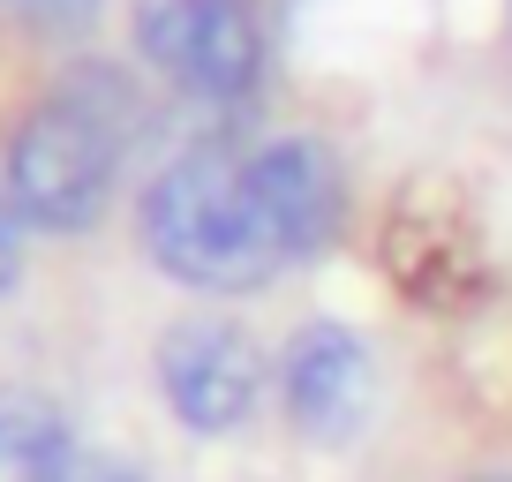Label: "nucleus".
Segmentation results:
<instances>
[{
	"label": "nucleus",
	"instance_id": "obj_3",
	"mask_svg": "<svg viewBox=\"0 0 512 482\" xmlns=\"http://www.w3.org/2000/svg\"><path fill=\"white\" fill-rule=\"evenodd\" d=\"M136 53L196 106H241L264 83L272 38L256 0H136Z\"/></svg>",
	"mask_w": 512,
	"mask_h": 482
},
{
	"label": "nucleus",
	"instance_id": "obj_8",
	"mask_svg": "<svg viewBox=\"0 0 512 482\" xmlns=\"http://www.w3.org/2000/svg\"><path fill=\"white\" fill-rule=\"evenodd\" d=\"M106 0H0V16H16L23 31H46V38H83L98 23Z\"/></svg>",
	"mask_w": 512,
	"mask_h": 482
},
{
	"label": "nucleus",
	"instance_id": "obj_2",
	"mask_svg": "<svg viewBox=\"0 0 512 482\" xmlns=\"http://www.w3.org/2000/svg\"><path fill=\"white\" fill-rule=\"evenodd\" d=\"M144 249L166 279L196 294H256L272 287V272H287L249 196V166L219 144H196L159 166V181L144 189Z\"/></svg>",
	"mask_w": 512,
	"mask_h": 482
},
{
	"label": "nucleus",
	"instance_id": "obj_9",
	"mask_svg": "<svg viewBox=\"0 0 512 482\" xmlns=\"http://www.w3.org/2000/svg\"><path fill=\"white\" fill-rule=\"evenodd\" d=\"M16 279H23V211L8 196V181H0V302H8Z\"/></svg>",
	"mask_w": 512,
	"mask_h": 482
},
{
	"label": "nucleus",
	"instance_id": "obj_12",
	"mask_svg": "<svg viewBox=\"0 0 512 482\" xmlns=\"http://www.w3.org/2000/svg\"><path fill=\"white\" fill-rule=\"evenodd\" d=\"M505 8H512V0H505Z\"/></svg>",
	"mask_w": 512,
	"mask_h": 482
},
{
	"label": "nucleus",
	"instance_id": "obj_1",
	"mask_svg": "<svg viewBox=\"0 0 512 482\" xmlns=\"http://www.w3.org/2000/svg\"><path fill=\"white\" fill-rule=\"evenodd\" d=\"M151 106L144 91L106 61H76L8 136V159H0V181L16 196L23 226L31 234H91L113 211V189H121L128 151L144 144Z\"/></svg>",
	"mask_w": 512,
	"mask_h": 482
},
{
	"label": "nucleus",
	"instance_id": "obj_6",
	"mask_svg": "<svg viewBox=\"0 0 512 482\" xmlns=\"http://www.w3.org/2000/svg\"><path fill=\"white\" fill-rule=\"evenodd\" d=\"M249 166V196L272 226L279 257L287 264H309L324 241L339 234V211H347V189H339V166L317 136H272V144L241 151Z\"/></svg>",
	"mask_w": 512,
	"mask_h": 482
},
{
	"label": "nucleus",
	"instance_id": "obj_4",
	"mask_svg": "<svg viewBox=\"0 0 512 482\" xmlns=\"http://www.w3.org/2000/svg\"><path fill=\"white\" fill-rule=\"evenodd\" d=\"M264 385H272V362L241 324L226 317H189L166 332L159 347V392L174 407L181 430L196 437H234L256 422L264 407Z\"/></svg>",
	"mask_w": 512,
	"mask_h": 482
},
{
	"label": "nucleus",
	"instance_id": "obj_5",
	"mask_svg": "<svg viewBox=\"0 0 512 482\" xmlns=\"http://www.w3.org/2000/svg\"><path fill=\"white\" fill-rule=\"evenodd\" d=\"M369 400H377V362H369L354 324L317 317L287 339V354H279V407H287V422L309 445H347L369 422Z\"/></svg>",
	"mask_w": 512,
	"mask_h": 482
},
{
	"label": "nucleus",
	"instance_id": "obj_7",
	"mask_svg": "<svg viewBox=\"0 0 512 482\" xmlns=\"http://www.w3.org/2000/svg\"><path fill=\"white\" fill-rule=\"evenodd\" d=\"M83 452L68 415L31 385H0V482H76Z\"/></svg>",
	"mask_w": 512,
	"mask_h": 482
},
{
	"label": "nucleus",
	"instance_id": "obj_10",
	"mask_svg": "<svg viewBox=\"0 0 512 482\" xmlns=\"http://www.w3.org/2000/svg\"><path fill=\"white\" fill-rule=\"evenodd\" d=\"M76 482H144V475H136L128 460H83V475H76Z\"/></svg>",
	"mask_w": 512,
	"mask_h": 482
},
{
	"label": "nucleus",
	"instance_id": "obj_11",
	"mask_svg": "<svg viewBox=\"0 0 512 482\" xmlns=\"http://www.w3.org/2000/svg\"><path fill=\"white\" fill-rule=\"evenodd\" d=\"M467 482H512V467H490V475H467Z\"/></svg>",
	"mask_w": 512,
	"mask_h": 482
}]
</instances>
